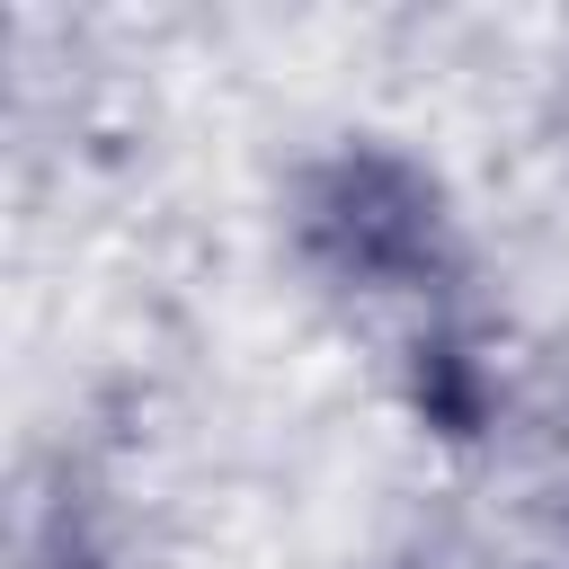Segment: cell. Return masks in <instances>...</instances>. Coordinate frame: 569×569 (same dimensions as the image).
<instances>
[{"label": "cell", "mask_w": 569, "mask_h": 569, "mask_svg": "<svg viewBox=\"0 0 569 569\" xmlns=\"http://www.w3.org/2000/svg\"><path fill=\"white\" fill-rule=\"evenodd\" d=\"M284 231L338 293H445L462 267L445 187L391 142H338L293 169Z\"/></svg>", "instance_id": "obj_1"}]
</instances>
